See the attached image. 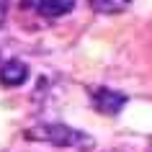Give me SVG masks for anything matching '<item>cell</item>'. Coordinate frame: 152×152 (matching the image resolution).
Returning <instances> with one entry per match:
<instances>
[{
	"instance_id": "1",
	"label": "cell",
	"mask_w": 152,
	"mask_h": 152,
	"mask_svg": "<svg viewBox=\"0 0 152 152\" xmlns=\"http://www.w3.org/2000/svg\"><path fill=\"white\" fill-rule=\"evenodd\" d=\"M26 139L31 142H47L54 144V147H75V150L90 152L96 147V139L80 129H72L67 124H41V126H34L26 132Z\"/></svg>"
},
{
	"instance_id": "2",
	"label": "cell",
	"mask_w": 152,
	"mask_h": 152,
	"mask_svg": "<svg viewBox=\"0 0 152 152\" xmlns=\"http://www.w3.org/2000/svg\"><path fill=\"white\" fill-rule=\"evenodd\" d=\"M90 98H93L96 111L103 113V116H116L126 106V96L121 90H113V88H93Z\"/></svg>"
},
{
	"instance_id": "3",
	"label": "cell",
	"mask_w": 152,
	"mask_h": 152,
	"mask_svg": "<svg viewBox=\"0 0 152 152\" xmlns=\"http://www.w3.org/2000/svg\"><path fill=\"white\" fill-rule=\"evenodd\" d=\"M28 80V64L23 59H8L0 64V83L8 88H18Z\"/></svg>"
},
{
	"instance_id": "4",
	"label": "cell",
	"mask_w": 152,
	"mask_h": 152,
	"mask_svg": "<svg viewBox=\"0 0 152 152\" xmlns=\"http://www.w3.org/2000/svg\"><path fill=\"white\" fill-rule=\"evenodd\" d=\"M77 0H36V8L44 18H59L67 16L72 8H75Z\"/></svg>"
},
{
	"instance_id": "5",
	"label": "cell",
	"mask_w": 152,
	"mask_h": 152,
	"mask_svg": "<svg viewBox=\"0 0 152 152\" xmlns=\"http://www.w3.org/2000/svg\"><path fill=\"white\" fill-rule=\"evenodd\" d=\"M132 5V0H90V8L101 16H116Z\"/></svg>"
},
{
	"instance_id": "6",
	"label": "cell",
	"mask_w": 152,
	"mask_h": 152,
	"mask_svg": "<svg viewBox=\"0 0 152 152\" xmlns=\"http://www.w3.org/2000/svg\"><path fill=\"white\" fill-rule=\"evenodd\" d=\"M31 5H34V0H21V10H23V8H31Z\"/></svg>"
},
{
	"instance_id": "7",
	"label": "cell",
	"mask_w": 152,
	"mask_h": 152,
	"mask_svg": "<svg viewBox=\"0 0 152 152\" xmlns=\"http://www.w3.org/2000/svg\"><path fill=\"white\" fill-rule=\"evenodd\" d=\"M5 10H8V8H3V5H0V26L5 23Z\"/></svg>"
},
{
	"instance_id": "8",
	"label": "cell",
	"mask_w": 152,
	"mask_h": 152,
	"mask_svg": "<svg viewBox=\"0 0 152 152\" xmlns=\"http://www.w3.org/2000/svg\"><path fill=\"white\" fill-rule=\"evenodd\" d=\"M8 3H10V0H0V5H3V8H8Z\"/></svg>"
}]
</instances>
